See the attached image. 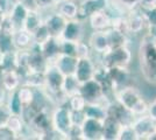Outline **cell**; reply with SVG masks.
<instances>
[{
  "mask_svg": "<svg viewBox=\"0 0 156 140\" xmlns=\"http://www.w3.org/2000/svg\"><path fill=\"white\" fill-rule=\"evenodd\" d=\"M22 84V78L20 73L14 70H0V87L7 92L15 91Z\"/></svg>",
  "mask_w": 156,
  "mask_h": 140,
  "instance_id": "cell-17",
  "label": "cell"
},
{
  "mask_svg": "<svg viewBox=\"0 0 156 140\" xmlns=\"http://www.w3.org/2000/svg\"><path fill=\"white\" fill-rule=\"evenodd\" d=\"M76 63H77V57L68 56V55H64V54H59L58 57L54 61L52 64H55L56 67L58 68L59 71L64 76H66V75H73Z\"/></svg>",
  "mask_w": 156,
  "mask_h": 140,
  "instance_id": "cell-26",
  "label": "cell"
},
{
  "mask_svg": "<svg viewBox=\"0 0 156 140\" xmlns=\"http://www.w3.org/2000/svg\"><path fill=\"white\" fill-rule=\"evenodd\" d=\"M28 53H29V69L43 71L49 63L47 62L42 54L41 46L34 42L32 46L28 48Z\"/></svg>",
  "mask_w": 156,
  "mask_h": 140,
  "instance_id": "cell-21",
  "label": "cell"
},
{
  "mask_svg": "<svg viewBox=\"0 0 156 140\" xmlns=\"http://www.w3.org/2000/svg\"><path fill=\"white\" fill-rule=\"evenodd\" d=\"M66 139L68 140H84L83 139V131L80 125H73L70 127L69 132L66 134Z\"/></svg>",
  "mask_w": 156,
  "mask_h": 140,
  "instance_id": "cell-43",
  "label": "cell"
},
{
  "mask_svg": "<svg viewBox=\"0 0 156 140\" xmlns=\"http://www.w3.org/2000/svg\"><path fill=\"white\" fill-rule=\"evenodd\" d=\"M28 11L29 9L19 1H16L14 4L11 12L8 13V16L11 18L15 29H19V28L23 27V22H25V19H26L27 14H28Z\"/></svg>",
  "mask_w": 156,
  "mask_h": 140,
  "instance_id": "cell-29",
  "label": "cell"
},
{
  "mask_svg": "<svg viewBox=\"0 0 156 140\" xmlns=\"http://www.w3.org/2000/svg\"><path fill=\"white\" fill-rule=\"evenodd\" d=\"M114 99L135 116H141L148 111V103L143 98L139 89L129 84L118 89L114 95Z\"/></svg>",
  "mask_w": 156,
  "mask_h": 140,
  "instance_id": "cell-2",
  "label": "cell"
},
{
  "mask_svg": "<svg viewBox=\"0 0 156 140\" xmlns=\"http://www.w3.org/2000/svg\"><path fill=\"white\" fill-rule=\"evenodd\" d=\"M107 70H108L111 80H112L117 90L129 84V80L132 77L129 67H112L107 68Z\"/></svg>",
  "mask_w": 156,
  "mask_h": 140,
  "instance_id": "cell-20",
  "label": "cell"
},
{
  "mask_svg": "<svg viewBox=\"0 0 156 140\" xmlns=\"http://www.w3.org/2000/svg\"><path fill=\"white\" fill-rule=\"evenodd\" d=\"M93 78L99 83V85L101 87L103 91H104L105 96L107 98H110V99H114V95H115L117 89H115L113 82L111 80V76L110 74H108L107 68L101 66L100 63H98Z\"/></svg>",
  "mask_w": 156,
  "mask_h": 140,
  "instance_id": "cell-13",
  "label": "cell"
},
{
  "mask_svg": "<svg viewBox=\"0 0 156 140\" xmlns=\"http://www.w3.org/2000/svg\"><path fill=\"white\" fill-rule=\"evenodd\" d=\"M18 135L14 133L13 131L7 126H0V140H16Z\"/></svg>",
  "mask_w": 156,
  "mask_h": 140,
  "instance_id": "cell-44",
  "label": "cell"
},
{
  "mask_svg": "<svg viewBox=\"0 0 156 140\" xmlns=\"http://www.w3.org/2000/svg\"><path fill=\"white\" fill-rule=\"evenodd\" d=\"M11 112L8 110V107L6 106V104H0V126L6 125L7 120L11 116Z\"/></svg>",
  "mask_w": 156,
  "mask_h": 140,
  "instance_id": "cell-47",
  "label": "cell"
},
{
  "mask_svg": "<svg viewBox=\"0 0 156 140\" xmlns=\"http://www.w3.org/2000/svg\"><path fill=\"white\" fill-rule=\"evenodd\" d=\"M79 87H80V83L78 82L77 78L73 75L64 76L63 85H62V92L64 93L66 97H70L72 95L79 92Z\"/></svg>",
  "mask_w": 156,
  "mask_h": 140,
  "instance_id": "cell-31",
  "label": "cell"
},
{
  "mask_svg": "<svg viewBox=\"0 0 156 140\" xmlns=\"http://www.w3.org/2000/svg\"><path fill=\"white\" fill-rule=\"evenodd\" d=\"M7 96H8V92H7L5 89L0 87V104H5L7 99Z\"/></svg>",
  "mask_w": 156,
  "mask_h": 140,
  "instance_id": "cell-51",
  "label": "cell"
},
{
  "mask_svg": "<svg viewBox=\"0 0 156 140\" xmlns=\"http://www.w3.org/2000/svg\"><path fill=\"white\" fill-rule=\"evenodd\" d=\"M139 66L146 82L156 85V39L147 34L139 46Z\"/></svg>",
  "mask_w": 156,
  "mask_h": 140,
  "instance_id": "cell-1",
  "label": "cell"
},
{
  "mask_svg": "<svg viewBox=\"0 0 156 140\" xmlns=\"http://www.w3.org/2000/svg\"><path fill=\"white\" fill-rule=\"evenodd\" d=\"M106 33H107V38H108L110 49L111 48H117V47L129 46L130 35H128V34L124 33L114 27H110L108 29H106Z\"/></svg>",
  "mask_w": 156,
  "mask_h": 140,
  "instance_id": "cell-24",
  "label": "cell"
},
{
  "mask_svg": "<svg viewBox=\"0 0 156 140\" xmlns=\"http://www.w3.org/2000/svg\"><path fill=\"white\" fill-rule=\"evenodd\" d=\"M79 93L86 103H110L112 100L105 96L101 87L94 78L80 83Z\"/></svg>",
  "mask_w": 156,
  "mask_h": 140,
  "instance_id": "cell-5",
  "label": "cell"
},
{
  "mask_svg": "<svg viewBox=\"0 0 156 140\" xmlns=\"http://www.w3.org/2000/svg\"><path fill=\"white\" fill-rule=\"evenodd\" d=\"M6 125L14 133L18 135V139H19V134L22 132V130L26 126V123L23 121V119L21 118V116H18V114H11L9 118L7 120Z\"/></svg>",
  "mask_w": 156,
  "mask_h": 140,
  "instance_id": "cell-35",
  "label": "cell"
},
{
  "mask_svg": "<svg viewBox=\"0 0 156 140\" xmlns=\"http://www.w3.org/2000/svg\"><path fill=\"white\" fill-rule=\"evenodd\" d=\"M16 92L19 96L20 100L23 105H29L33 103L34 99V93H35V89L26 84H21L18 89H16Z\"/></svg>",
  "mask_w": 156,
  "mask_h": 140,
  "instance_id": "cell-33",
  "label": "cell"
},
{
  "mask_svg": "<svg viewBox=\"0 0 156 140\" xmlns=\"http://www.w3.org/2000/svg\"><path fill=\"white\" fill-rule=\"evenodd\" d=\"M5 104H6V106L8 107L9 112L12 114H18V116H20L21 112H22L23 104L21 103L16 90L12 91V92H8V96H7V99Z\"/></svg>",
  "mask_w": 156,
  "mask_h": 140,
  "instance_id": "cell-32",
  "label": "cell"
},
{
  "mask_svg": "<svg viewBox=\"0 0 156 140\" xmlns=\"http://www.w3.org/2000/svg\"><path fill=\"white\" fill-rule=\"evenodd\" d=\"M114 2H117L118 5L122 6L124 8H126L127 11H129L132 8H135L140 5L141 0H113Z\"/></svg>",
  "mask_w": 156,
  "mask_h": 140,
  "instance_id": "cell-46",
  "label": "cell"
},
{
  "mask_svg": "<svg viewBox=\"0 0 156 140\" xmlns=\"http://www.w3.org/2000/svg\"><path fill=\"white\" fill-rule=\"evenodd\" d=\"M5 15H6V14H5V13H2V12L0 11V26H1V22H2V20H4V18H5Z\"/></svg>",
  "mask_w": 156,
  "mask_h": 140,
  "instance_id": "cell-52",
  "label": "cell"
},
{
  "mask_svg": "<svg viewBox=\"0 0 156 140\" xmlns=\"http://www.w3.org/2000/svg\"><path fill=\"white\" fill-rule=\"evenodd\" d=\"M18 1L21 2L22 5H25L28 9H37V6H36L35 0H18Z\"/></svg>",
  "mask_w": 156,
  "mask_h": 140,
  "instance_id": "cell-50",
  "label": "cell"
},
{
  "mask_svg": "<svg viewBox=\"0 0 156 140\" xmlns=\"http://www.w3.org/2000/svg\"><path fill=\"white\" fill-rule=\"evenodd\" d=\"M43 19H44L43 12H41L40 9H29L22 28L33 34L43 23Z\"/></svg>",
  "mask_w": 156,
  "mask_h": 140,
  "instance_id": "cell-25",
  "label": "cell"
},
{
  "mask_svg": "<svg viewBox=\"0 0 156 140\" xmlns=\"http://www.w3.org/2000/svg\"><path fill=\"white\" fill-rule=\"evenodd\" d=\"M118 140H139L136 132L134 131L132 124L130 125H122L121 126Z\"/></svg>",
  "mask_w": 156,
  "mask_h": 140,
  "instance_id": "cell-40",
  "label": "cell"
},
{
  "mask_svg": "<svg viewBox=\"0 0 156 140\" xmlns=\"http://www.w3.org/2000/svg\"><path fill=\"white\" fill-rule=\"evenodd\" d=\"M65 104H66V106L69 107L71 111H80V110H84L85 105H86V102L83 98V96L78 92L70 96V97H68Z\"/></svg>",
  "mask_w": 156,
  "mask_h": 140,
  "instance_id": "cell-36",
  "label": "cell"
},
{
  "mask_svg": "<svg viewBox=\"0 0 156 140\" xmlns=\"http://www.w3.org/2000/svg\"><path fill=\"white\" fill-rule=\"evenodd\" d=\"M32 35H33V41H34L35 43H37V45L44 43V42L50 38L49 31H48V28L46 27L44 23H42Z\"/></svg>",
  "mask_w": 156,
  "mask_h": 140,
  "instance_id": "cell-38",
  "label": "cell"
},
{
  "mask_svg": "<svg viewBox=\"0 0 156 140\" xmlns=\"http://www.w3.org/2000/svg\"><path fill=\"white\" fill-rule=\"evenodd\" d=\"M97 61L92 56H87V57H80L77 59V63H76V68L73 71V76L77 78L79 83H83L89 80H92L94 77V73L97 69Z\"/></svg>",
  "mask_w": 156,
  "mask_h": 140,
  "instance_id": "cell-7",
  "label": "cell"
},
{
  "mask_svg": "<svg viewBox=\"0 0 156 140\" xmlns=\"http://www.w3.org/2000/svg\"><path fill=\"white\" fill-rule=\"evenodd\" d=\"M61 54L77 57V42L65 41L61 39Z\"/></svg>",
  "mask_w": 156,
  "mask_h": 140,
  "instance_id": "cell-39",
  "label": "cell"
},
{
  "mask_svg": "<svg viewBox=\"0 0 156 140\" xmlns=\"http://www.w3.org/2000/svg\"><path fill=\"white\" fill-rule=\"evenodd\" d=\"M35 2H36L37 9H40L43 13L49 12L51 9H55V6L57 4L56 0H35Z\"/></svg>",
  "mask_w": 156,
  "mask_h": 140,
  "instance_id": "cell-42",
  "label": "cell"
},
{
  "mask_svg": "<svg viewBox=\"0 0 156 140\" xmlns=\"http://www.w3.org/2000/svg\"><path fill=\"white\" fill-rule=\"evenodd\" d=\"M15 47L13 42V34L0 31V52L1 54L14 52Z\"/></svg>",
  "mask_w": 156,
  "mask_h": 140,
  "instance_id": "cell-34",
  "label": "cell"
},
{
  "mask_svg": "<svg viewBox=\"0 0 156 140\" xmlns=\"http://www.w3.org/2000/svg\"><path fill=\"white\" fill-rule=\"evenodd\" d=\"M86 42L90 46L92 55L97 57V61L101 54L106 53L110 49V43H108L106 31H92Z\"/></svg>",
  "mask_w": 156,
  "mask_h": 140,
  "instance_id": "cell-12",
  "label": "cell"
},
{
  "mask_svg": "<svg viewBox=\"0 0 156 140\" xmlns=\"http://www.w3.org/2000/svg\"><path fill=\"white\" fill-rule=\"evenodd\" d=\"M121 123L114 117L106 114L103 119V135L101 140H118L119 133L121 130Z\"/></svg>",
  "mask_w": 156,
  "mask_h": 140,
  "instance_id": "cell-19",
  "label": "cell"
},
{
  "mask_svg": "<svg viewBox=\"0 0 156 140\" xmlns=\"http://www.w3.org/2000/svg\"><path fill=\"white\" fill-rule=\"evenodd\" d=\"M16 1L18 0H0V11L2 13L8 14Z\"/></svg>",
  "mask_w": 156,
  "mask_h": 140,
  "instance_id": "cell-48",
  "label": "cell"
},
{
  "mask_svg": "<svg viewBox=\"0 0 156 140\" xmlns=\"http://www.w3.org/2000/svg\"><path fill=\"white\" fill-rule=\"evenodd\" d=\"M126 23H127V31L129 35H137V34L146 32L147 28V21L144 18L143 11L140 7H135L129 9L126 15Z\"/></svg>",
  "mask_w": 156,
  "mask_h": 140,
  "instance_id": "cell-6",
  "label": "cell"
},
{
  "mask_svg": "<svg viewBox=\"0 0 156 140\" xmlns=\"http://www.w3.org/2000/svg\"><path fill=\"white\" fill-rule=\"evenodd\" d=\"M84 140H101L103 135V120L86 117L80 125Z\"/></svg>",
  "mask_w": 156,
  "mask_h": 140,
  "instance_id": "cell-16",
  "label": "cell"
},
{
  "mask_svg": "<svg viewBox=\"0 0 156 140\" xmlns=\"http://www.w3.org/2000/svg\"><path fill=\"white\" fill-rule=\"evenodd\" d=\"M32 127V130L36 133L37 139H41L42 134L50 130L51 125V109H43L39 110L34 116L32 121L28 124Z\"/></svg>",
  "mask_w": 156,
  "mask_h": 140,
  "instance_id": "cell-10",
  "label": "cell"
},
{
  "mask_svg": "<svg viewBox=\"0 0 156 140\" xmlns=\"http://www.w3.org/2000/svg\"><path fill=\"white\" fill-rule=\"evenodd\" d=\"M112 21L113 18L106 9L91 14L86 19V22L89 23L92 31H106L112 26Z\"/></svg>",
  "mask_w": 156,
  "mask_h": 140,
  "instance_id": "cell-18",
  "label": "cell"
},
{
  "mask_svg": "<svg viewBox=\"0 0 156 140\" xmlns=\"http://www.w3.org/2000/svg\"><path fill=\"white\" fill-rule=\"evenodd\" d=\"M43 14H44L43 23L48 28L50 36L61 39V35L63 33V29H64L68 20L65 19L62 14H59L56 9H51V11L46 12V13Z\"/></svg>",
  "mask_w": 156,
  "mask_h": 140,
  "instance_id": "cell-8",
  "label": "cell"
},
{
  "mask_svg": "<svg viewBox=\"0 0 156 140\" xmlns=\"http://www.w3.org/2000/svg\"><path fill=\"white\" fill-rule=\"evenodd\" d=\"M51 125L54 130L66 139V134L72 126L71 110L66 106V104L55 105L51 109Z\"/></svg>",
  "mask_w": 156,
  "mask_h": 140,
  "instance_id": "cell-4",
  "label": "cell"
},
{
  "mask_svg": "<svg viewBox=\"0 0 156 140\" xmlns=\"http://www.w3.org/2000/svg\"><path fill=\"white\" fill-rule=\"evenodd\" d=\"M37 111H39V110H37L36 107L33 106L32 104H29V105H23L22 112H21L20 116H21V118L23 119V121H25L26 124H29Z\"/></svg>",
  "mask_w": 156,
  "mask_h": 140,
  "instance_id": "cell-41",
  "label": "cell"
},
{
  "mask_svg": "<svg viewBox=\"0 0 156 140\" xmlns=\"http://www.w3.org/2000/svg\"><path fill=\"white\" fill-rule=\"evenodd\" d=\"M147 113L149 114L151 118H154L156 120V98L151 103L148 104V111H147Z\"/></svg>",
  "mask_w": 156,
  "mask_h": 140,
  "instance_id": "cell-49",
  "label": "cell"
},
{
  "mask_svg": "<svg viewBox=\"0 0 156 140\" xmlns=\"http://www.w3.org/2000/svg\"><path fill=\"white\" fill-rule=\"evenodd\" d=\"M85 118H86V116H85L84 110L71 111V121L73 125H82Z\"/></svg>",
  "mask_w": 156,
  "mask_h": 140,
  "instance_id": "cell-45",
  "label": "cell"
},
{
  "mask_svg": "<svg viewBox=\"0 0 156 140\" xmlns=\"http://www.w3.org/2000/svg\"><path fill=\"white\" fill-rule=\"evenodd\" d=\"M132 126L136 132L139 140H148L150 134L156 131V120L151 118L148 113H144L141 116H136L134 121L132 123Z\"/></svg>",
  "mask_w": 156,
  "mask_h": 140,
  "instance_id": "cell-9",
  "label": "cell"
},
{
  "mask_svg": "<svg viewBox=\"0 0 156 140\" xmlns=\"http://www.w3.org/2000/svg\"><path fill=\"white\" fill-rule=\"evenodd\" d=\"M110 0H78L79 8H78V18L86 22V19L91 14L106 9Z\"/></svg>",
  "mask_w": 156,
  "mask_h": 140,
  "instance_id": "cell-14",
  "label": "cell"
},
{
  "mask_svg": "<svg viewBox=\"0 0 156 140\" xmlns=\"http://www.w3.org/2000/svg\"><path fill=\"white\" fill-rule=\"evenodd\" d=\"M40 46H41L42 54L48 63H54V61L56 60L61 54V39L58 38L50 36L44 43H42Z\"/></svg>",
  "mask_w": 156,
  "mask_h": 140,
  "instance_id": "cell-22",
  "label": "cell"
},
{
  "mask_svg": "<svg viewBox=\"0 0 156 140\" xmlns=\"http://www.w3.org/2000/svg\"><path fill=\"white\" fill-rule=\"evenodd\" d=\"M13 42L15 50L28 49L34 43L32 33H29L28 31L23 29V28L15 29L13 32Z\"/></svg>",
  "mask_w": 156,
  "mask_h": 140,
  "instance_id": "cell-27",
  "label": "cell"
},
{
  "mask_svg": "<svg viewBox=\"0 0 156 140\" xmlns=\"http://www.w3.org/2000/svg\"><path fill=\"white\" fill-rule=\"evenodd\" d=\"M22 84H26L34 89L44 87V70H27L22 75Z\"/></svg>",
  "mask_w": 156,
  "mask_h": 140,
  "instance_id": "cell-28",
  "label": "cell"
},
{
  "mask_svg": "<svg viewBox=\"0 0 156 140\" xmlns=\"http://www.w3.org/2000/svg\"><path fill=\"white\" fill-rule=\"evenodd\" d=\"M61 39L65 41H78L85 40V21L80 19H72L68 20L65 25Z\"/></svg>",
  "mask_w": 156,
  "mask_h": 140,
  "instance_id": "cell-11",
  "label": "cell"
},
{
  "mask_svg": "<svg viewBox=\"0 0 156 140\" xmlns=\"http://www.w3.org/2000/svg\"><path fill=\"white\" fill-rule=\"evenodd\" d=\"M78 0H59L57 1L55 9L62 14L66 20H72L78 18Z\"/></svg>",
  "mask_w": 156,
  "mask_h": 140,
  "instance_id": "cell-23",
  "label": "cell"
},
{
  "mask_svg": "<svg viewBox=\"0 0 156 140\" xmlns=\"http://www.w3.org/2000/svg\"><path fill=\"white\" fill-rule=\"evenodd\" d=\"M132 50L129 46L111 48L106 53L98 57V63L106 68L112 67H129L132 63Z\"/></svg>",
  "mask_w": 156,
  "mask_h": 140,
  "instance_id": "cell-3",
  "label": "cell"
},
{
  "mask_svg": "<svg viewBox=\"0 0 156 140\" xmlns=\"http://www.w3.org/2000/svg\"><path fill=\"white\" fill-rule=\"evenodd\" d=\"M107 114L114 117L117 120L121 123V125H130L134 119L135 114H133L129 110H127L124 105H121L118 100L112 99L107 105Z\"/></svg>",
  "mask_w": 156,
  "mask_h": 140,
  "instance_id": "cell-15",
  "label": "cell"
},
{
  "mask_svg": "<svg viewBox=\"0 0 156 140\" xmlns=\"http://www.w3.org/2000/svg\"><path fill=\"white\" fill-rule=\"evenodd\" d=\"M108 103H86L84 112L86 117L103 120L107 114Z\"/></svg>",
  "mask_w": 156,
  "mask_h": 140,
  "instance_id": "cell-30",
  "label": "cell"
},
{
  "mask_svg": "<svg viewBox=\"0 0 156 140\" xmlns=\"http://www.w3.org/2000/svg\"><path fill=\"white\" fill-rule=\"evenodd\" d=\"M14 69H16L15 50L2 54L0 60V70H14Z\"/></svg>",
  "mask_w": 156,
  "mask_h": 140,
  "instance_id": "cell-37",
  "label": "cell"
}]
</instances>
